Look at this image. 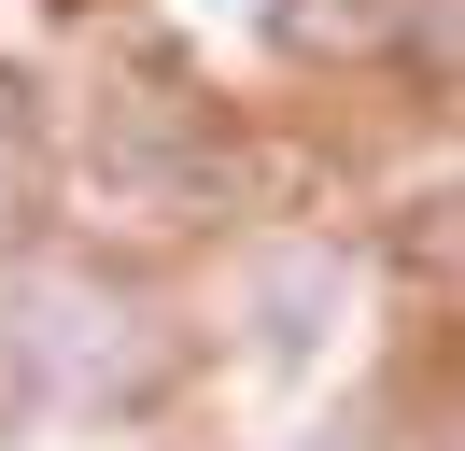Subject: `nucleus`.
<instances>
[{
  "label": "nucleus",
  "instance_id": "nucleus-4",
  "mask_svg": "<svg viewBox=\"0 0 465 451\" xmlns=\"http://www.w3.org/2000/svg\"><path fill=\"white\" fill-rule=\"evenodd\" d=\"M409 15H423V0H268V43H311V56H367V43H395Z\"/></svg>",
  "mask_w": 465,
  "mask_h": 451
},
{
  "label": "nucleus",
  "instance_id": "nucleus-3",
  "mask_svg": "<svg viewBox=\"0 0 465 451\" xmlns=\"http://www.w3.org/2000/svg\"><path fill=\"white\" fill-rule=\"evenodd\" d=\"M324 310H339V254H311V240H268L254 254V282H240V325H254V353H311L324 338Z\"/></svg>",
  "mask_w": 465,
  "mask_h": 451
},
{
  "label": "nucleus",
  "instance_id": "nucleus-2",
  "mask_svg": "<svg viewBox=\"0 0 465 451\" xmlns=\"http://www.w3.org/2000/svg\"><path fill=\"white\" fill-rule=\"evenodd\" d=\"M99 184L142 197V212H198L212 184H226V141L198 127V99L155 127V113H99Z\"/></svg>",
  "mask_w": 465,
  "mask_h": 451
},
{
  "label": "nucleus",
  "instance_id": "nucleus-5",
  "mask_svg": "<svg viewBox=\"0 0 465 451\" xmlns=\"http://www.w3.org/2000/svg\"><path fill=\"white\" fill-rule=\"evenodd\" d=\"M423 43H437V56H465V0H423Z\"/></svg>",
  "mask_w": 465,
  "mask_h": 451
},
{
  "label": "nucleus",
  "instance_id": "nucleus-1",
  "mask_svg": "<svg viewBox=\"0 0 465 451\" xmlns=\"http://www.w3.org/2000/svg\"><path fill=\"white\" fill-rule=\"evenodd\" d=\"M0 353L29 395H85V409H127V395L170 366V338L114 296V282H71V268H15L0 282Z\"/></svg>",
  "mask_w": 465,
  "mask_h": 451
}]
</instances>
